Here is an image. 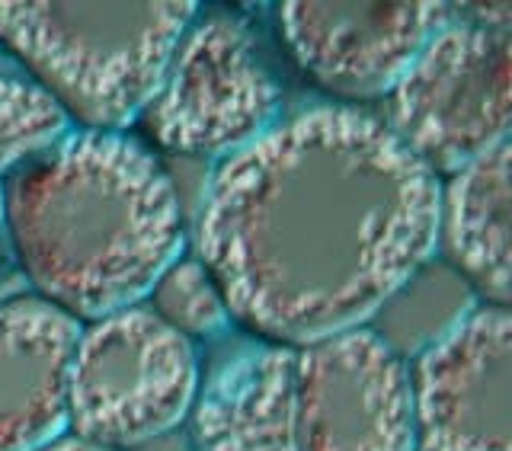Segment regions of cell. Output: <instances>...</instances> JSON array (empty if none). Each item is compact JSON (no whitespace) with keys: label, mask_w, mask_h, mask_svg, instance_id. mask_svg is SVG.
Returning <instances> with one entry per match:
<instances>
[{"label":"cell","mask_w":512,"mask_h":451,"mask_svg":"<svg viewBox=\"0 0 512 451\" xmlns=\"http://www.w3.org/2000/svg\"><path fill=\"white\" fill-rule=\"evenodd\" d=\"M39 451H112V448H103V445H90L84 439H77V436H61L55 442H48L45 448Z\"/></svg>","instance_id":"9a60e30c"},{"label":"cell","mask_w":512,"mask_h":451,"mask_svg":"<svg viewBox=\"0 0 512 451\" xmlns=\"http://www.w3.org/2000/svg\"><path fill=\"white\" fill-rule=\"evenodd\" d=\"M196 451H298L295 349L256 346L234 356L192 404Z\"/></svg>","instance_id":"8fae6325"},{"label":"cell","mask_w":512,"mask_h":451,"mask_svg":"<svg viewBox=\"0 0 512 451\" xmlns=\"http://www.w3.org/2000/svg\"><path fill=\"white\" fill-rule=\"evenodd\" d=\"M276 16L288 52L320 87L368 100L397 84L452 10L432 0H285Z\"/></svg>","instance_id":"9c48e42d"},{"label":"cell","mask_w":512,"mask_h":451,"mask_svg":"<svg viewBox=\"0 0 512 451\" xmlns=\"http://www.w3.org/2000/svg\"><path fill=\"white\" fill-rule=\"evenodd\" d=\"M148 308L164 320L167 327L192 336H208L228 324V304H224L218 285L199 260H176L164 269V276L148 292Z\"/></svg>","instance_id":"5bb4252c"},{"label":"cell","mask_w":512,"mask_h":451,"mask_svg":"<svg viewBox=\"0 0 512 451\" xmlns=\"http://www.w3.org/2000/svg\"><path fill=\"white\" fill-rule=\"evenodd\" d=\"M71 132L68 112L26 71L0 64V170H20Z\"/></svg>","instance_id":"4fadbf2b"},{"label":"cell","mask_w":512,"mask_h":451,"mask_svg":"<svg viewBox=\"0 0 512 451\" xmlns=\"http://www.w3.org/2000/svg\"><path fill=\"white\" fill-rule=\"evenodd\" d=\"M80 324L42 298L0 304V451H39L68 429Z\"/></svg>","instance_id":"30bf717a"},{"label":"cell","mask_w":512,"mask_h":451,"mask_svg":"<svg viewBox=\"0 0 512 451\" xmlns=\"http://www.w3.org/2000/svg\"><path fill=\"white\" fill-rule=\"evenodd\" d=\"M282 93L253 29L231 13L192 20L144 106L151 138L173 154L231 157L279 122Z\"/></svg>","instance_id":"8992f818"},{"label":"cell","mask_w":512,"mask_h":451,"mask_svg":"<svg viewBox=\"0 0 512 451\" xmlns=\"http://www.w3.org/2000/svg\"><path fill=\"white\" fill-rule=\"evenodd\" d=\"M196 16L192 0H0V45L84 132H119L151 103Z\"/></svg>","instance_id":"3957f363"},{"label":"cell","mask_w":512,"mask_h":451,"mask_svg":"<svg viewBox=\"0 0 512 451\" xmlns=\"http://www.w3.org/2000/svg\"><path fill=\"white\" fill-rule=\"evenodd\" d=\"M439 176L384 119L311 106L221 160L196 247L228 314L301 349L359 330L426 266Z\"/></svg>","instance_id":"6da1fadb"},{"label":"cell","mask_w":512,"mask_h":451,"mask_svg":"<svg viewBox=\"0 0 512 451\" xmlns=\"http://www.w3.org/2000/svg\"><path fill=\"white\" fill-rule=\"evenodd\" d=\"M512 151L509 141L448 176L439 192V231L448 263L487 304L506 308L512 288Z\"/></svg>","instance_id":"7c38bea8"},{"label":"cell","mask_w":512,"mask_h":451,"mask_svg":"<svg viewBox=\"0 0 512 451\" xmlns=\"http://www.w3.org/2000/svg\"><path fill=\"white\" fill-rule=\"evenodd\" d=\"M416 451H512V320L477 304L410 372Z\"/></svg>","instance_id":"ba28073f"},{"label":"cell","mask_w":512,"mask_h":451,"mask_svg":"<svg viewBox=\"0 0 512 451\" xmlns=\"http://www.w3.org/2000/svg\"><path fill=\"white\" fill-rule=\"evenodd\" d=\"M384 125L436 176L509 141V29L448 20L388 90Z\"/></svg>","instance_id":"5b68a950"},{"label":"cell","mask_w":512,"mask_h":451,"mask_svg":"<svg viewBox=\"0 0 512 451\" xmlns=\"http://www.w3.org/2000/svg\"><path fill=\"white\" fill-rule=\"evenodd\" d=\"M298 451H416L410 368L359 327L295 349Z\"/></svg>","instance_id":"52a82bcc"},{"label":"cell","mask_w":512,"mask_h":451,"mask_svg":"<svg viewBox=\"0 0 512 451\" xmlns=\"http://www.w3.org/2000/svg\"><path fill=\"white\" fill-rule=\"evenodd\" d=\"M196 397V346L148 304L80 330L68 388V426L77 439L112 451L138 448L180 426Z\"/></svg>","instance_id":"277c9868"},{"label":"cell","mask_w":512,"mask_h":451,"mask_svg":"<svg viewBox=\"0 0 512 451\" xmlns=\"http://www.w3.org/2000/svg\"><path fill=\"white\" fill-rule=\"evenodd\" d=\"M4 212L29 282L77 324L141 304L186 240L167 170L119 132H68L13 170Z\"/></svg>","instance_id":"7a4b0ae2"}]
</instances>
